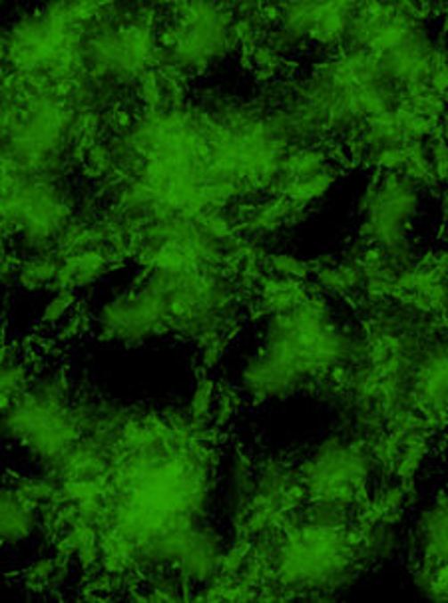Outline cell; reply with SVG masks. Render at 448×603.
Listing matches in <instances>:
<instances>
[{"label":"cell","instance_id":"obj_1","mask_svg":"<svg viewBox=\"0 0 448 603\" xmlns=\"http://www.w3.org/2000/svg\"><path fill=\"white\" fill-rule=\"evenodd\" d=\"M62 265H58L54 259H35L29 261L27 265H22V269L16 275H19V281L22 287L38 289L40 285L54 281Z\"/></svg>","mask_w":448,"mask_h":603},{"label":"cell","instance_id":"obj_2","mask_svg":"<svg viewBox=\"0 0 448 603\" xmlns=\"http://www.w3.org/2000/svg\"><path fill=\"white\" fill-rule=\"evenodd\" d=\"M267 265L273 269V275L295 279V281H303L311 273H315V267L311 263L303 261L289 253H273L267 257Z\"/></svg>","mask_w":448,"mask_h":603},{"label":"cell","instance_id":"obj_3","mask_svg":"<svg viewBox=\"0 0 448 603\" xmlns=\"http://www.w3.org/2000/svg\"><path fill=\"white\" fill-rule=\"evenodd\" d=\"M216 398H217V390L211 379L200 380V385L193 393L191 398V416L196 420H204L206 416L211 412V409H216Z\"/></svg>","mask_w":448,"mask_h":603},{"label":"cell","instance_id":"obj_4","mask_svg":"<svg viewBox=\"0 0 448 603\" xmlns=\"http://www.w3.org/2000/svg\"><path fill=\"white\" fill-rule=\"evenodd\" d=\"M76 303V293L72 289H64V291H58L53 299H50L45 305V311H42V321L50 322V325H54V322L62 321V317L69 313Z\"/></svg>","mask_w":448,"mask_h":603},{"label":"cell","instance_id":"obj_5","mask_svg":"<svg viewBox=\"0 0 448 603\" xmlns=\"http://www.w3.org/2000/svg\"><path fill=\"white\" fill-rule=\"evenodd\" d=\"M430 164L438 183H444L448 180V138L444 134L435 135L430 142Z\"/></svg>","mask_w":448,"mask_h":603},{"label":"cell","instance_id":"obj_6","mask_svg":"<svg viewBox=\"0 0 448 603\" xmlns=\"http://www.w3.org/2000/svg\"><path fill=\"white\" fill-rule=\"evenodd\" d=\"M438 211H441L443 224L448 227V183H443L441 198H438Z\"/></svg>","mask_w":448,"mask_h":603}]
</instances>
